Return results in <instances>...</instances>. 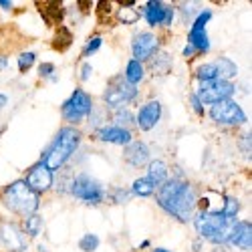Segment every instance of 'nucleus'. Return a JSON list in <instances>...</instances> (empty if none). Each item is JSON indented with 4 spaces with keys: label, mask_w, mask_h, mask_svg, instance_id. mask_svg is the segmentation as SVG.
<instances>
[{
    "label": "nucleus",
    "mask_w": 252,
    "mask_h": 252,
    "mask_svg": "<svg viewBox=\"0 0 252 252\" xmlns=\"http://www.w3.org/2000/svg\"><path fill=\"white\" fill-rule=\"evenodd\" d=\"M158 204L178 222H190L196 214L198 194L190 182L167 180L158 188Z\"/></svg>",
    "instance_id": "1"
},
{
    "label": "nucleus",
    "mask_w": 252,
    "mask_h": 252,
    "mask_svg": "<svg viewBox=\"0 0 252 252\" xmlns=\"http://www.w3.org/2000/svg\"><path fill=\"white\" fill-rule=\"evenodd\" d=\"M79 143H81V131L77 127H73V125H65V127L59 129L57 137L49 145V150L43 154L40 161H43L51 172H57L77 152Z\"/></svg>",
    "instance_id": "2"
},
{
    "label": "nucleus",
    "mask_w": 252,
    "mask_h": 252,
    "mask_svg": "<svg viewBox=\"0 0 252 252\" xmlns=\"http://www.w3.org/2000/svg\"><path fill=\"white\" fill-rule=\"evenodd\" d=\"M2 202L10 212L23 216V218H29L38 210L40 198L27 186L25 180H16L2 190Z\"/></svg>",
    "instance_id": "3"
},
{
    "label": "nucleus",
    "mask_w": 252,
    "mask_h": 252,
    "mask_svg": "<svg viewBox=\"0 0 252 252\" xmlns=\"http://www.w3.org/2000/svg\"><path fill=\"white\" fill-rule=\"evenodd\" d=\"M194 226L200 236L214 244H228L230 230H232V222L226 220L222 214H208V212H196Z\"/></svg>",
    "instance_id": "4"
},
{
    "label": "nucleus",
    "mask_w": 252,
    "mask_h": 252,
    "mask_svg": "<svg viewBox=\"0 0 252 252\" xmlns=\"http://www.w3.org/2000/svg\"><path fill=\"white\" fill-rule=\"evenodd\" d=\"M93 111V99L87 91H83L81 87H77L73 91V95L61 105V115L69 125H77L85 117H89Z\"/></svg>",
    "instance_id": "5"
},
{
    "label": "nucleus",
    "mask_w": 252,
    "mask_h": 252,
    "mask_svg": "<svg viewBox=\"0 0 252 252\" xmlns=\"http://www.w3.org/2000/svg\"><path fill=\"white\" fill-rule=\"evenodd\" d=\"M69 194H73L77 200L81 202H85L89 206H95V204H101L105 200V190H103V186L93 180L91 176L87 174H79L71 186H69Z\"/></svg>",
    "instance_id": "6"
},
{
    "label": "nucleus",
    "mask_w": 252,
    "mask_h": 252,
    "mask_svg": "<svg viewBox=\"0 0 252 252\" xmlns=\"http://www.w3.org/2000/svg\"><path fill=\"white\" fill-rule=\"evenodd\" d=\"M210 117L220 125H226V127H236V125H242L246 121V113L232 99H224L220 103L210 105Z\"/></svg>",
    "instance_id": "7"
},
{
    "label": "nucleus",
    "mask_w": 252,
    "mask_h": 252,
    "mask_svg": "<svg viewBox=\"0 0 252 252\" xmlns=\"http://www.w3.org/2000/svg\"><path fill=\"white\" fill-rule=\"evenodd\" d=\"M236 93V85L232 81H222V79H216V81H208V83H202L196 91V97L200 99V103H208V105H214V103H220L224 99H232V95Z\"/></svg>",
    "instance_id": "8"
},
{
    "label": "nucleus",
    "mask_w": 252,
    "mask_h": 252,
    "mask_svg": "<svg viewBox=\"0 0 252 252\" xmlns=\"http://www.w3.org/2000/svg\"><path fill=\"white\" fill-rule=\"evenodd\" d=\"M210 18H212V10L198 12V16L194 18V25L190 29V34H188V45L200 55L210 51V38L206 34V25H208Z\"/></svg>",
    "instance_id": "9"
},
{
    "label": "nucleus",
    "mask_w": 252,
    "mask_h": 252,
    "mask_svg": "<svg viewBox=\"0 0 252 252\" xmlns=\"http://www.w3.org/2000/svg\"><path fill=\"white\" fill-rule=\"evenodd\" d=\"M161 47V40L158 34L154 32H139L133 40H131V51H133V61L141 63L143 61H150Z\"/></svg>",
    "instance_id": "10"
},
{
    "label": "nucleus",
    "mask_w": 252,
    "mask_h": 252,
    "mask_svg": "<svg viewBox=\"0 0 252 252\" xmlns=\"http://www.w3.org/2000/svg\"><path fill=\"white\" fill-rule=\"evenodd\" d=\"M25 182H27V186L31 188L34 194H45L47 190H51V188H53L55 178H53V172L49 170V167L43 161H38V163H34L31 170L27 172Z\"/></svg>",
    "instance_id": "11"
},
{
    "label": "nucleus",
    "mask_w": 252,
    "mask_h": 252,
    "mask_svg": "<svg viewBox=\"0 0 252 252\" xmlns=\"http://www.w3.org/2000/svg\"><path fill=\"white\" fill-rule=\"evenodd\" d=\"M159 119H161V103L156 99L141 105V109L137 111V125L141 131H152Z\"/></svg>",
    "instance_id": "12"
},
{
    "label": "nucleus",
    "mask_w": 252,
    "mask_h": 252,
    "mask_svg": "<svg viewBox=\"0 0 252 252\" xmlns=\"http://www.w3.org/2000/svg\"><path fill=\"white\" fill-rule=\"evenodd\" d=\"M123 159L131 167H145L150 163V145L145 141L127 143V148H125V152H123Z\"/></svg>",
    "instance_id": "13"
},
{
    "label": "nucleus",
    "mask_w": 252,
    "mask_h": 252,
    "mask_svg": "<svg viewBox=\"0 0 252 252\" xmlns=\"http://www.w3.org/2000/svg\"><path fill=\"white\" fill-rule=\"evenodd\" d=\"M103 103H105V107L111 109L113 113L123 109L125 105L129 103L127 97L123 95V89H121V77H115V79L109 81L107 89H105V93H103Z\"/></svg>",
    "instance_id": "14"
},
{
    "label": "nucleus",
    "mask_w": 252,
    "mask_h": 252,
    "mask_svg": "<svg viewBox=\"0 0 252 252\" xmlns=\"http://www.w3.org/2000/svg\"><path fill=\"white\" fill-rule=\"evenodd\" d=\"M131 131L123 129L119 125H105V127L97 129V139L107 141V143H117V145H127L131 143Z\"/></svg>",
    "instance_id": "15"
},
{
    "label": "nucleus",
    "mask_w": 252,
    "mask_h": 252,
    "mask_svg": "<svg viewBox=\"0 0 252 252\" xmlns=\"http://www.w3.org/2000/svg\"><path fill=\"white\" fill-rule=\"evenodd\" d=\"M0 240L6 246H10L16 252H25L27 250V240H25V232L20 230L16 224H4L0 230Z\"/></svg>",
    "instance_id": "16"
},
{
    "label": "nucleus",
    "mask_w": 252,
    "mask_h": 252,
    "mask_svg": "<svg viewBox=\"0 0 252 252\" xmlns=\"http://www.w3.org/2000/svg\"><path fill=\"white\" fill-rule=\"evenodd\" d=\"M250 220H244V222H236L230 230V238H228V244H234L242 250H250V244H252V238H250Z\"/></svg>",
    "instance_id": "17"
},
{
    "label": "nucleus",
    "mask_w": 252,
    "mask_h": 252,
    "mask_svg": "<svg viewBox=\"0 0 252 252\" xmlns=\"http://www.w3.org/2000/svg\"><path fill=\"white\" fill-rule=\"evenodd\" d=\"M165 12H167V4L159 2V0H150V2L143 6V16H145V20H148V25L152 29L159 27L163 23Z\"/></svg>",
    "instance_id": "18"
},
{
    "label": "nucleus",
    "mask_w": 252,
    "mask_h": 252,
    "mask_svg": "<svg viewBox=\"0 0 252 252\" xmlns=\"http://www.w3.org/2000/svg\"><path fill=\"white\" fill-rule=\"evenodd\" d=\"M148 63H150L148 69L152 75H167L172 71V57L163 51H158Z\"/></svg>",
    "instance_id": "19"
},
{
    "label": "nucleus",
    "mask_w": 252,
    "mask_h": 252,
    "mask_svg": "<svg viewBox=\"0 0 252 252\" xmlns=\"http://www.w3.org/2000/svg\"><path fill=\"white\" fill-rule=\"evenodd\" d=\"M167 174H170V170H167V165L161 159H154L152 163H148V180L156 188H159L161 184L167 182Z\"/></svg>",
    "instance_id": "20"
},
{
    "label": "nucleus",
    "mask_w": 252,
    "mask_h": 252,
    "mask_svg": "<svg viewBox=\"0 0 252 252\" xmlns=\"http://www.w3.org/2000/svg\"><path fill=\"white\" fill-rule=\"evenodd\" d=\"M212 65H214V69L218 73V79H222V81H230L232 77H236V73H238L234 63L230 59H224V57H218Z\"/></svg>",
    "instance_id": "21"
},
{
    "label": "nucleus",
    "mask_w": 252,
    "mask_h": 252,
    "mask_svg": "<svg viewBox=\"0 0 252 252\" xmlns=\"http://www.w3.org/2000/svg\"><path fill=\"white\" fill-rule=\"evenodd\" d=\"M36 6L49 23H61L63 20V2H36Z\"/></svg>",
    "instance_id": "22"
},
{
    "label": "nucleus",
    "mask_w": 252,
    "mask_h": 252,
    "mask_svg": "<svg viewBox=\"0 0 252 252\" xmlns=\"http://www.w3.org/2000/svg\"><path fill=\"white\" fill-rule=\"evenodd\" d=\"M156 190H158V188H156L148 178H139V180H135L133 186H131V192H133L135 196H139V198H150V196L156 194Z\"/></svg>",
    "instance_id": "23"
},
{
    "label": "nucleus",
    "mask_w": 252,
    "mask_h": 252,
    "mask_svg": "<svg viewBox=\"0 0 252 252\" xmlns=\"http://www.w3.org/2000/svg\"><path fill=\"white\" fill-rule=\"evenodd\" d=\"M73 43V34L67 27H59L57 32H55V40H53V47L57 51H67Z\"/></svg>",
    "instance_id": "24"
},
{
    "label": "nucleus",
    "mask_w": 252,
    "mask_h": 252,
    "mask_svg": "<svg viewBox=\"0 0 252 252\" xmlns=\"http://www.w3.org/2000/svg\"><path fill=\"white\" fill-rule=\"evenodd\" d=\"M143 75H145L143 65L131 59V61L127 63V69H125V81L131 83V85H137V83L143 79Z\"/></svg>",
    "instance_id": "25"
},
{
    "label": "nucleus",
    "mask_w": 252,
    "mask_h": 252,
    "mask_svg": "<svg viewBox=\"0 0 252 252\" xmlns=\"http://www.w3.org/2000/svg\"><path fill=\"white\" fill-rule=\"evenodd\" d=\"M113 119H115V125H119V127H123V129H129V131H131V127L135 125V115L127 107L115 111L113 113Z\"/></svg>",
    "instance_id": "26"
},
{
    "label": "nucleus",
    "mask_w": 252,
    "mask_h": 252,
    "mask_svg": "<svg viewBox=\"0 0 252 252\" xmlns=\"http://www.w3.org/2000/svg\"><path fill=\"white\" fill-rule=\"evenodd\" d=\"M40 232H43V218H40L38 214H32L29 218H25V234L34 238L38 236Z\"/></svg>",
    "instance_id": "27"
},
{
    "label": "nucleus",
    "mask_w": 252,
    "mask_h": 252,
    "mask_svg": "<svg viewBox=\"0 0 252 252\" xmlns=\"http://www.w3.org/2000/svg\"><path fill=\"white\" fill-rule=\"evenodd\" d=\"M238 210H240V202H238L234 196H226V198H224L222 216H224L226 220H230V222H232V220L236 218V214H238Z\"/></svg>",
    "instance_id": "28"
},
{
    "label": "nucleus",
    "mask_w": 252,
    "mask_h": 252,
    "mask_svg": "<svg viewBox=\"0 0 252 252\" xmlns=\"http://www.w3.org/2000/svg\"><path fill=\"white\" fill-rule=\"evenodd\" d=\"M139 18V12L135 10V6H119L117 8V20L123 25H133L137 23Z\"/></svg>",
    "instance_id": "29"
},
{
    "label": "nucleus",
    "mask_w": 252,
    "mask_h": 252,
    "mask_svg": "<svg viewBox=\"0 0 252 252\" xmlns=\"http://www.w3.org/2000/svg\"><path fill=\"white\" fill-rule=\"evenodd\" d=\"M196 77L202 81V83H208V81H216L218 79V73L214 69V65H200L196 69Z\"/></svg>",
    "instance_id": "30"
},
{
    "label": "nucleus",
    "mask_w": 252,
    "mask_h": 252,
    "mask_svg": "<svg viewBox=\"0 0 252 252\" xmlns=\"http://www.w3.org/2000/svg\"><path fill=\"white\" fill-rule=\"evenodd\" d=\"M34 61H36V55H34L32 51L20 53V55H18V71H20V73H27V71L34 65Z\"/></svg>",
    "instance_id": "31"
},
{
    "label": "nucleus",
    "mask_w": 252,
    "mask_h": 252,
    "mask_svg": "<svg viewBox=\"0 0 252 252\" xmlns=\"http://www.w3.org/2000/svg\"><path fill=\"white\" fill-rule=\"evenodd\" d=\"M109 198L113 204H127L131 200V192L125 190V188H113L109 192Z\"/></svg>",
    "instance_id": "32"
},
{
    "label": "nucleus",
    "mask_w": 252,
    "mask_h": 252,
    "mask_svg": "<svg viewBox=\"0 0 252 252\" xmlns=\"http://www.w3.org/2000/svg\"><path fill=\"white\" fill-rule=\"evenodd\" d=\"M97 246H99V238L95 234H85L81 238V242H79V248L83 252H95Z\"/></svg>",
    "instance_id": "33"
},
{
    "label": "nucleus",
    "mask_w": 252,
    "mask_h": 252,
    "mask_svg": "<svg viewBox=\"0 0 252 252\" xmlns=\"http://www.w3.org/2000/svg\"><path fill=\"white\" fill-rule=\"evenodd\" d=\"M101 45H103V38L95 34V36L89 40V43L85 45V49H83V57H91V55H95V53L101 49Z\"/></svg>",
    "instance_id": "34"
},
{
    "label": "nucleus",
    "mask_w": 252,
    "mask_h": 252,
    "mask_svg": "<svg viewBox=\"0 0 252 252\" xmlns=\"http://www.w3.org/2000/svg\"><path fill=\"white\" fill-rule=\"evenodd\" d=\"M38 77L55 81V65L53 63H43V65H38Z\"/></svg>",
    "instance_id": "35"
},
{
    "label": "nucleus",
    "mask_w": 252,
    "mask_h": 252,
    "mask_svg": "<svg viewBox=\"0 0 252 252\" xmlns=\"http://www.w3.org/2000/svg\"><path fill=\"white\" fill-rule=\"evenodd\" d=\"M238 148H240V152H242L244 156L250 158V133H242V135H240V139H238Z\"/></svg>",
    "instance_id": "36"
},
{
    "label": "nucleus",
    "mask_w": 252,
    "mask_h": 252,
    "mask_svg": "<svg viewBox=\"0 0 252 252\" xmlns=\"http://www.w3.org/2000/svg\"><path fill=\"white\" fill-rule=\"evenodd\" d=\"M190 105H192V109H194V113H196L198 117H202V115H204V105L200 103V99L196 97V93H192V95H190Z\"/></svg>",
    "instance_id": "37"
},
{
    "label": "nucleus",
    "mask_w": 252,
    "mask_h": 252,
    "mask_svg": "<svg viewBox=\"0 0 252 252\" xmlns=\"http://www.w3.org/2000/svg\"><path fill=\"white\" fill-rule=\"evenodd\" d=\"M194 12H196L194 2H188V4H184V6H182V14H184V18H186V23H188V18H190Z\"/></svg>",
    "instance_id": "38"
},
{
    "label": "nucleus",
    "mask_w": 252,
    "mask_h": 252,
    "mask_svg": "<svg viewBox=\"0 0 252 252\" xmlns=\"http://www.w3.org/2000/svg\"><path fill=\"white\" fill-rule=\"evenodd\" d=\"M81 81H87L91 77V65H81Z\"/></svg>",
    "instance_id": "39"
},
{
    "label": "nucleus",
    "mask_w": 252,
    "mask_h": 252,
    "mask_svg": "<svg viewBox=\"0 0 252 252\" xmlns=\"http://www.w3.org/2000/svg\"><path fill=\"white\" fill-rule=\"evenodd\" d=\"M196 55H198V53H196V51H194V49H192L190 45H186V49H184V57L192 59V57H196Z\"/></svg>",
    "instance_id": "40"
},
{
    "label": "nucleus",
    "mask_w": 252,
    "mask_h": 252,
    "mask_svg": "<svg viewBox=\"0 0 252 252\" xmlns=\"http://www.w3.org/2000/svg\"><path fill=\"white\" fill-rule=\"evenodd\" d=\"M8 67V57L6 55H0V71Z\"/></svg>",
    "instance_id": "41"
},
{
    "label": "nucleus",
    "mask_w": 252,
    "mask_h": 252,
    "mask_svg": "<svg viewBox=\"0 0 252 252\" xmlns=\"http://www.w3.org/2000/svg\"><path fill=\"white\" fill-rule=\"evenodd\" d=\"M0 8H4V10H12V2H10V0H0Z\"/></svg>",
    "instance_id": "42"
},
{
    "label": "nucleus",
    "mask_w": 252,
    "mask_h": 252,
    "mask_svg": "<svg viewBox=\"0 0 252 252\" xmlns=\"http://www.w3.org/2000/svg\"><path fill=\"white\" fill-rule=\"evenodd\" d=\"M202 250V242L200 240H194V244H192V252H200Z\"/></svg>",
    "instance_id": "43"
},
{
    "label": "nucleus",
    "mask_w": 252,
    "mask_h": 252,
    "mask_svg": "<svg viewBox=\"0 0 252 252\" xmlns=\"http://www.w3.org/2000/svg\"><path fill=\"white\" fill-rule=\"evenodd\" d=\"M6 103H8V97L0 93V109H2V107H6Z\"/></svg>",
    "instance_id": "44"
},
{
    "label": "nucleus",
    "mask_w": 252,
    "mask_h": 252,
    "mask_svg": "<svg viewBox=\"0 0 252 252\" xmlns=\"http://www.w3.org/2000/svg\"><path fill=\"white\" fill-rule=\"evenodd\" d=\"M139 248H141V250H145V248H150V240H143V242H141V246H139Z\"/></svg>",
    "instance_id": "45"
},
{
    "label": "nucleus",
    "mask_w": 252,
    "mask_h": 252,
    "mask_svg": "<svg viewBox=\"0 0 252 252\" xmlns=\"http://www.w3.org/2000/svg\"><path fill=\"white\" fill-rule=\"evenodd\" d=\"M154 252H170V250H165V248H154Z\"/></svg>",
    "instance_id": "46"
}]
</instances>
